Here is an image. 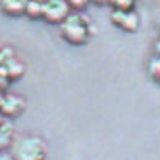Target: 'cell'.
Here are the masks:
<instances>
[{
  "label": "cell",
  "instance_id": "6da1fadb",
  "mask_svg": "<svg viewBox=\"0 0 160 160\" xmlns=\"http://www.w3.org/2000/svg\"><path fill=\"white\" fill-rule=\"evenodd\" d=\"M62 36L74 45H80L86 42L89 38V26L86 18L80 14L68 15V18L62 23Z\"/></svg>",
  "mask_w": 160,
  "mask_h": 160
},
{
  "label": "cell",
  "instance_id": "7a4b0ae2",
  "mask_svg": "<svg viewBox=\"0 0 160 160\" xmlns=\"http://www.w3.org/2000/svg\"><path fill=\"white\" fill-rule=\"evenodd\" d=\"M45 147L38 138H24L14 148L15 160H44Z\"/></svg>",
  "mask_w": 160,
  "mask_h": 160
},
{
  "label": "cell",
  "instance_id": "3957f363",
  "mask_svg": "<svg viewBox=\"0 0 160 160\" xmlns=\"http://www.w3.org/2000/svg\"><path fill=\"white\" fill-rule=\"evenodd\" d=\"M68 11L70 6L65 0H47L42 3V17L52 24L63 23L68 18Z\"/></svg>",
  "mask_w": 160,
  "mask_h": 160
},
{
  "label": "cell",
  "instance_id": "277c9868",
  "mask_svg": "<svg viewBox=\"0 0 160 160\" xmlns=\"http://www.w3.org/2000/svg\"><path fill=\"white\" fill-rule=\"evenodd\" d=\"M29 2L30 0H0V8L5 14L18 17V15L26 14Z\"/></svg>",
  "mask_w": 160,
  "mask_h": 160
},
{
  "label": "cell",
  "instance_id": "5b68a950",
  "mask_svg": "<svg viewBox=\"0 0 160 160\" xmlns=\"http://www.w3.org/2000/svg\"><path fill=\"white\" fill-rule=\"evenodd\" d=\"M113 21L118 26L124 27L127 30H133L138 26V18L133 12H125V11H118L113 14Z\"/></svg>",
  "mask_w": 160,
  "mask_h": 160
},
{
  "label": "cell",
  "instance_id": "8992f818",
  "mask_svg": "<svg viewBox=\"0 0 160 160\" xmlns=\"http://www.w3.org/2000/svg\"><path fill=\"white\" fill-rule=\"evenodd\" d=\"M9 139H11V130L6 127H2L0 128V148L8 147Z\"/></svg>",
  "mask_w": 160,
  "mask_h": 160
},
{
  "label": "cell",
  "instance_id": "52a82bcc",
  "mask_svg": "<svg viewBox=\"0 0 160 160\" xmlns=\"http://www.w3.org/2000/svg\"><path fill=\"white\" fill-rule=\"evenodd\" d=\"M150 72H151V76L156 80H160V58L159 59H156V61L151 63V67H150Z\"/></svg>",
  "mask_w": 160,
  "mask_h": 160
},
{
  "label": "cell",
  "instance_id": "ba28073f",
  "mask_svg": "<svg viewBox=\"0 0 160 160\" xmlns=\"http://www.w3.org/2000/svg\"><path fill=\"white\" fill-rule=\"evenodd\" d=\"M67 3H68V6L71 5L74 8H82L88 3V0H67Z\"/></svg>",
  "mask_w": 160,
  "mask_h": 160
},
{
  "label": "cell",
  "instance_id": "9c48e42d",
  "mask_svg": "<svg viewBox=\"0 0 160 160\" xmlns=\"http://www.w3.org/2000/svg\"><path fill=\"white\" fill-rule=\"evenodd\" d=\"M0 160H12L9 156H5V154H0Z\"/></svg>",
  "mask_w": 160,
  "mask_h": 160
},
{
  "label": "cell",
  "instance_id": "30bf717a",
  "mask_svg": "<svg viewBox=\"0 0 160 160\" xmlns=\"http://www.w3.org/2000/svg\"><path fill=\"white\" fill-rule=\"evenodd\" d=\"M157 45H160V42H159V44H157Z\"/></svg>",
  "mask_w": 160,
  "mask_h": 160
},
{
  "label": "cell",
  "instance_id": "8fae6325",
  "mask_svg": "<svg viewBox=\"0 0 160 160\" xmlns=\"http://www.w3.org/2000/svg\"><path fill=\"white\" fill-rule=\"evenodd\" d=\"M36 2H39V0H36Z\"/></svg>",
  "mask_w": 160,
  "mask_h": 160
}]
</instances>
